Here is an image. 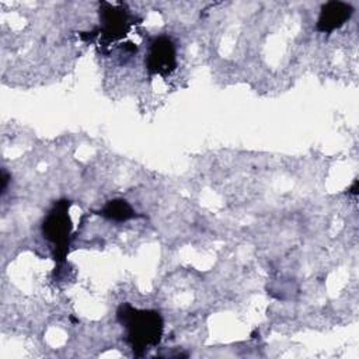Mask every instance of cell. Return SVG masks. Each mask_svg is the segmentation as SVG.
Instances as JSON below:
<instances>
[{"label": "cell", "instance_id": "1", "mask_svg": "<svg viewBox=\"0 0 359 359\" xmlns=\"http://www.w3.org/2000/svg\"><path fill=\"white\" fill-rule=\"evenodd\" d=\"M118 320L126 328V339L136 355L160 342L163 335L161 316L154 310H139L130 304L118 309Z\"/></svg>", "mask_w": 359, "mask_h": 359}, {"label": "cell", "instance_id": "7", "mask_svg": "<svg viewBox=\"0 0 359 359\" xmlns=\"http://www.w3.org/2000/svg\"><path fill=\"white\" fill-rule=\"evenodd\" d=\"M7 182H8V175L6 171H3V187H1V192L6 191V187H7Z\"/></svg>", "mask_w": 359, "mask_h": 359}, {"label": "cell", "instance_id": "4", "mask_svg": "<svg viewBox=\"0 0 359 359\" xmlns=\"http://www.w3.org/2000/svg\"><path fill=\"white\" fill-rule=\"evenodd\" d=\"M100 18H101V34L107 39H118L125 35L129 29V20L126 11L109 3H102L100 8Z\"/></svg>", "mask_w": 359, "mask_h": 359}, {"label": "cell", "instance_id": "5", "mask_svg": "<svg viewBox=\"0 0 359 359\" xmlns=\"http://www.w3.org/2000/svg\"><path fill=\"white\" fill-rule=\"evenodd\" d=\"M353 8L344 1H328L323 4L320 17L317 21V29L320 32H332L341 28L352 15Z\"/></svg>", "mask_w": 359, "mask_h": 359}, {"label": "cell", "instance_id": "2", "mask_svg": "<svg viewBox=\"0 0 359 359\" xmlns=\"http://www.w3.org/2000/svg\"><path fill=\"white\" fill-rule=\"evenodd\" d=\"M70 230L72 220L69 216V202L60 201L48 213L42 226L43 236L56 245V258L59 261L66 255Z\"/></svg>", "mask_w": 359, "mask_h": 359}, {"label": "cell", "instance_id": "3", "mask_svg": "<svg viewBox=\"0 0 359 359\" xmlns=\"http://www.w3.org/2000/svg\"><path fill=\"white\" fill-rule=\"evenodd\" d=\"M146 67L153 74L168 76L177 67L175 48L170 38L158 36L150 43Z\"/></svg>", "mask_w": 359, "mask_h": 359}, {"label": "cell", "instance_id": "6", "mask_svg": "<svg viewBox=\"0 0 359 359\" xmlns=\"http://www.w3.org/2000/svg\"><path fill=\"white\" fill-rule=\"evenodd\" d=\"M100 215L107 219H111V220L125 222V220L132 219L135 216V212L125 199H114V201H109L100 210Z\"/></svg>", "mask_w": 359, "mask_h": 359}]
</instances>
